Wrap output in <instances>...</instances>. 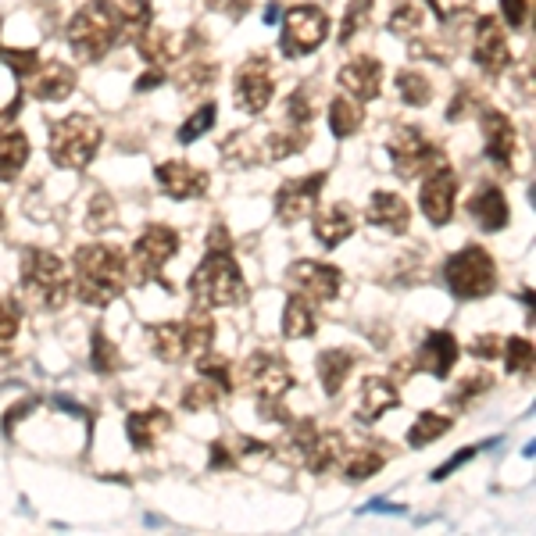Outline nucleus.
<instances>
[{
	"label": "nucleus",
	"mask_w": 536,
	"mask_h": 536,
	"mask_svg": "<svg viewBox=\"0 0 536 536\" xmlns=\"http://www.w3.org/2000/svg\"><path fill=\"white\" fill-rule=\"evenodd\" d=\"M168 429H172V415L161 411V408L133 411V415L126 419V436H129V444H133L136 451H151Z\"/></svg>",
	"instance_id": "nucleus-26"
},
{
	"label": "nucleus",
	"mask_w": 536,
	"mask_h": 536,
	"mask_svg": "<svg viewBox=\"0 0 536 536\" xmlns=\"http://www.w3.org/2000/svg\"><path fill=\"white\" fill-rule=\"evenodd\" d=\"M222 390H218L215 383H208V379H201V383H193V386H186L183 390V411H211V408H218V401H222Z\"/></svg>",
	"instance_id": "nucleus-39"
},
{
	"label": "nucleus",
	"mask_w": 536,
	"mask_h": 536,
	"mask_svg": "<svg viewBox=\"0 0 536 536\" xmlns=\"http://www.w3.org/2000/svg\"><path fill=\"white\" fill-rule=\"evenodd\" d=\"M283 333L290 336V340H308V336H315V308H311L308 297L290 294V301H286V308H283Z\"/></svg>",
	"instance_id": "nucleus-33"
},
{
	"label": "nucleus",
	"mask_w": 536,
	"mask_h": 536,
	"mask_svg": "<svg viewBox=\"0 0 536 536\" xmlns=\"http://www.w3.org/2000/svg\"><path fill=\"white\" fill-rule=\"evenodd\" d=\"M472 61L483 68L486 76H501L511 61L508 40H504V29L497 26L494 18H479L476 22V43H472Z\"/></svg>",
	"instance_id": "nucleus-18"
},
{
	"label": "nucleus",
	"mask_w": 536,
	"mask_h": 536,
	"mask_svg": "<svg viewBox=\"0 0 536 536\" xmlns=\"http://www.w3.org/2000/svg\"><path fill=\"white\" fill-rule=\"evenodd\" d=\"M326 186V172H311L301 179H286L276 193V218L283 226H294L301 218H308L319 204V193Z\"/></svg>",
	"instance_id": "nucleus-13"
},
{
	"label": "nucleus",
	"mask_w": 536,
	"mask_h": 536,
	"mask_svg": "<svg viewBox=\"0 0 536 536\" xmlns=\"http://www.w3.org/2000/svg\"><path fill=\"white\" fill-rule=\"evenodd\" d=\"M18 326H22V311H18L15 297H0V354H8L15 344Z\"/></svg>",
	"instance_id": "nucleus-42"
},
{
	"label": "nucleus",
	"mask_w": 536,
	"mask_h": 536,
	"mask_svg": "<svg viewBox=\"0 0 536 536\" xmlns=\"http://www.w3.org/2000/svg\"><path fill=\"white\" fill-rule=\"evenodd\" d=\"M419 204H422V211H426V218L433 222V226H444V222H451L454 204H458V176H454L451 168L440 165V168H433L426 179H422Z\"/></svg>",
	"instance_id": "nucleus-15"
},
{
	"label": "nucleus",
	"mask_w": 536,
	"mask_h": 536,
	"mask_svg": "<svg viewBox=\"0 0 536 536\" xmlns=\"http://www.w3.org/2000/svg\"><path fill=\"white\" fill-rule=\"evenodd\" d=\"M208 465H211V469H233V465H236L233 447L222 444V440H215V444H211V461H208Z\"/></svg>",
	"instance_id": "nucleus-49"
},
{
	"label": "nucleus",
	"mask_w": 536,
	"mask_h": 536,
	"mask_svg": "<svg viewBox=\"0 0 536 536\" xmlns=\"http://www.w3.org/2000/svg\"><path fill=\"white\" fill-rule=\"evenodd\" d=\"M472 354H476V358H486V361H494L497 354H501V340H497L494 333L490 336H483V340H476V344L469 347Z\"/></svg>",
	"instance_id": "nucleus-50"
},
{
	"label": "nucleus",
	"mask_w": 536,
	"mask_h": 536,
	"mask_svg": "<svg viewBox=\"0 0 536 536\" xmlns=\"http://www.w3.org/2000/svg\"><path fill=\"white\" fill-rule=\"evenodd\" d=\"M129 276V261L111 243H86L72 258V290L83 304H111L122 297Z\"/></svg>",
	"instance_id": "nucleus-2"
},
{
	"label": "nucleus",
	"mask_w": 536,
	"mask_h": 536,
	"mask_svg": "<svg viewBox=\"0 0 536 536\" xmlns=\"http://www.w3.org/2000/svg\"><path fill=\"white\" fill-rule=\"evenodd\" d=\"M33 408H36V401H33V397H26L22 404H15L11 411H4V433H8V429H15V422L22 419L26 411H33Z\"/></svg>",
	"instance_id": "nucleus-52"
},
{
	"label": "nucleus",
	"mask_w": 536,
	"mask_h": 536,
	"mask_svg": "<svg viewBox=\"0 0 536 536\" xmlns=\"http://www.w3.org/2000/svg\"><path fill=\"white\" fill-rule=\"evenodd\" d=\"M469 108H472V90H461L458 97H454V108L447 111V118H451V122H458L461 115H469Z\"/></svg>",
	"instance_id": "nucleus-53"
},
{
	"label": "nucleus",
	"mask_w": 536,
	"mask_h": 536,
	"mask_svg": "<svg viewBox=\"0 0 536 536\" xmlns=\"http://www.w3.org/2000/svg\"><path fill=\"white\" fill-rule=\"evenodd\" d=\"M465 211H469V218L483 229V233H501V229L508 226V215H511L508 197L501 193V186H479L469 201H465Z\"/></svg>",
	"instance_id": "nucleus-21"
},
{
	"label": "nucleus",
	"mask_w": 536,
	"mask_h": 536,
	"mask_svg": "<svg viewBox=\"0 0 536 536\" xmlns=\"http://www.w3.org/2000/svg\"><path fill=\"white\" fill-rule=\"evenodd\" d=\"M215 72H218V68L208 65V61H193V65L179 68L176 83H179V90L190 93V97H193V93H204L211 83H215Z\"/></svg>",
	"instance_id": "nucleus-38"
},
{
	"label": "nucleus",
	"mask_w": 536,
	"mask_h": 536,
	"mask_svg": "<svg viewBox=\"0 0 536 536\" xmlns=\"http://www.w3.org/2000/svg\"><path fill=\"white\" fill-rule=\"evenodd\" d=\"M22 294L40 311L65 308L68 294H72V276H68L65 261L40 247L22 254Z\"/></svg>",
	"instance_id": "nucleus-5"
},
{
	"label": "nucleus",
	"mask_w": 536,
	"mask_h": 536,
	"mask_svg": "<svg viewBox=\"0 0 536 536\" xmlns=\"http://www.w3.org/2000/svg\"><path fill=\"white\" fill-rule=\"evenodd\" d=\"M76 90V72L65 61H43L33 68V97L40 101H65Z\"/></svg>",
	"instance_id": "nucleus-25"
},
{
	"label": "nucleus",
	"mask_w": 536,
	"mask_h": 536,
	"mask_svg": "<svg viewBox=\"0 0 536 536\" xmlns=\"http://www.w3.org/2000/svg\"><path fill=\"white\" fill-rule=\"evenodd\" d=\"M190 297L201 308H240L251 297L247 279L233 258V243H229L226 229H215V236H211L208 254L190 276Z\"/></svg>",
	"instance_id": "nucleus-1"
},
{
	"label": "nucleus",
	"mask_w": 536,
	"mask_h": 536,
	"mask_svg": "<svg viewBox=\"0 0 536 536\" xmlns=\"http://www.w3.org/2000/svg\"><path fill=\"white\" fill-rule=\"evenodd\" d=\"M454 419H447V415H436V411H422L419 419H415V426L408 429V444L411 447H426L433 444V440H440L444 433H451Z\"/></svg>",
	"instance_id": "nucleus-35"
},
{
	"label": "nucleus",
	"mask_w": 536,
	"mask_h": 536,
	"mask_svg": "<svg viewBox=\"0 0 536 536\" xmlns=\"http://www.w3.org/2000/svg\"><path fill=\"white\" fill-rule=\"evenodd\" d=\"M4 65L11 68V76L15 79H29L36 68V51H8L4 54Z\"/></svg>",
	"instance_id": "nucleus-46"
},
{
	"label": "nucleus",
	"mask_w": 536,
	"mask_h": 536,
	"mask_svg": "<svg viewBox=\"0 0 536 536\" xmlns=\"http://www.w3.org/2000/svg\"><path fill=\"white\" fill-rule=\"evenodd\" d=\"M479 126H483L486 158L501 168H511V161L519 154V133L511 126V118L497 108H486L483 115H479Z\"/></svg>",
	"instance_id": "nucleus-17"
},
{
	"label": "nucleus",
	"mask_w": 536,
	"mask_h": 536,
	"mask_svg": "<svg viewBox=\"0 0 536 536\" xmlns=\"http://www.w3.org/2000/svg\"><path fill=\"white\" fill-rule=\"evenodd\" d=\"M354 365H358V354L347 351V347H329L315 358V369H319V383L329 397H336L344 390V383L351 379Z\"/></svg>",
	"instance_id": "nucleus-27"
},
{
	"label": "nucleus",
	"mask_w": 536,
	"mask_h": 536,
	"mask_svg": "<svg viewBox=\"0 0 536 536\" xmlns=\"http://www.w3.org/2000/svg\"><path fill=\"white\" fill-rule=\"evenodd\" d=\"M386 444H361V447H347L344 458H340V472H344L347 483H365L369 476H376L386 465L390 451H383Z\"/></svg>",
	"instance_id": "nucleus-28"
},
{
	"label": "nucleus",
	"mask_w": 536,
	"mask_h": 536,
	"mask_svg": "<svg viewBox=\"0 0 536 536\" xmlns=\"http://www.w3.org/2000/svg\"><path fill=\"white\" fill-rule=\"evenodd\" d=\"M136 43H140V54L147 61H154V65H165V61H176L179 51H183V40H179L176 33H165V29H158L151 22V26L143 29L140 36H136Z\"/></svg>",
	"instance_id": "nucleus-31"
},
{
	"label": "nucleus",
	"mask_w": 536,
	"mask_h": 536,
	"mask_svg": "<svg viewBox=\"0 0 536 536\" xmlns=\"http://www.w3.org/2000/svg\"><path fill=\"white\" fill-rule=\"evenodd\" d=\"M68 47L79 61H101L122 36V4L115 0H90L65 26Z\"/></svg>",
	"instance_id": "nucleus-3"
},
{
	"label": "nucleus",
	"mask_w": 536,
	"mask_h": 536,
	"mask_svg": "<svg viewBox=\"0 0 536 536\" xmlns=\"http://www.w3.org/2000/svg\"><path fill=\"white\" fill-rule=\"evenodd\" d=\"M90 365L93 372H101V376H111V372L122 369V351L115 347L104 329H93V340H90Z\"/></svg>",
	"instance_id": "nucleus-34"
},
{
	"label": "nucleus",
	"mask_w": 536,
	"mask_h": 536,
	"mask_svg": "<svg viewBox=\"0 0 536 536\" xmlns=\"http://www.w3.org/2000/svg\"><path fill=\"white\" fill-rule=\"evenodd\" d=\"M476 451H479V447H469V451H458V454H454L451 461H444V465H440V469H433V479H447V476H451L454 469H461V465H465V461H469V458H472V454H476Z\"/></svg>",
	"instance_id": "nucleus-51"
},
{
	"label": "nucleus",
	"mask_w": 536,
	"mask_h": 536,
	"mask_svg": "<svg viewBox=\"0 0 536 536\" xmlns=\"http://www.w3.org/2000/svg\"><path fill=\"white\" fill-rule=\"evenodd\" d=\"M376 229H386V233L394 236H404L411 229V208L404 201L401 193H390V190H376L369 201V211H365Z\"/></svg>",
	"instance_id": "nucleus-22"
},
{
	"label": "nucleus",
	"mask_w": 536,
	"mask_h": 536,
	"mask_svg": "<svg viewBox=\"0 0 536 536\" xmlns=\"http://www.w3.org/2000/svg\"><path fill=\"white\" fill-rule=\"evenodd\" d=\"M197 372H201V379H208V383H215L222 394H229L233 390V361H226V358H218V354H201L197 358Z\"/></svg>",
	"instance_id": "nucleus-37"
},
{
	"label": "nucleus",
	"mask_w": 536,
	"mask_h": 536,
	"mask_svg": "<svg viewBox=\"0 0 536 536\" xmlns=\"http://www.w3.org/2000/svg\"><path fill=\"white\" fill-rule=\"evenodd\" d=\"M0 229H4V211H0Z\"/></svg>",
	"instance_id": "nucleus-55"
},
{
	"label": "nucleus",
	"mask_w": 536,
	"mask_h": 536,
	"mask_svg": "<svg viewBox=\"0 0 536 536\" xmlns=\"http://www.w3.org/2000/svg\"><path fill=\"white\" fill-rule=\"evenodd\" d=\"M151 333V351L158 354L168 365H179V361L201 358L215 344V319L208 315V308L193 304V311L183 322H158V326L147 329Z\"/></svg>",
	"instance_id": "nucleus-4"
},
{
	"label": "nucleus",
	"mask_w": 536,
	"mask_h": 536,
	"mask_svg": "<svg viewBox=\"0 0 536 536\" xmlns=\"http://www.w3.org/2000/svg\"><path fill=\"white\" fill-rule=\"evenodd\" d=\"M86 226L93 229V233H104V229L115 226V201H111L108 193H97L90 201V218H86Z\"/></svg>",
	"instance_id": "nucleus-45"
},
{
	"label": "nucleus",
	"mask_w": 536,
	"mask_h": 536,
	"mask_svg": "<svg viewBox=\"0 0 536 536\" xmlns=\"http://www.w3.org/2000/svg\"><path fill=\"white\" fill-rule=\"evenodd\" d=\"M490 390H494V379L486 376V372H476V376L461 379V383L454 386L451 404H454V408H469L472 401H479V397L490 394Z\"/></svg>",
	"instance_id": "nucleus-40"
},
{
	"label": "nucleus",
	"mask_w": 536,
	"mask_h": 536,
	"mask_svg": "<svg viewBox=\"0 0 536 536\" xmlns=\"http://www.w3.org/2000/svg\"><path fill=\"white\" fill-rule=\"evenodd\" d=\"M401 404V394H397V386L390 379H379V376H369L361 383L358 390V404H354V415L361 422H379L386 411H394Z\"/></svg>",
	"instance_id": "nucleus-23"
},
{
	"label": "nucleus",
	"mask_w": 536,
	"mask_h": 536,
	"mask_svg": "<svg viewBox=\"0 0 536 536\" xmlns=\"http://www.w3.org/2000/svg\"><path fill=\"white\" fill-rule=\"evenodd\" d=\"M215 118H218V108L215 104H201V108L193 111L190 118H186L183 126H179V143H193V140H201L204 133H208L211 126H215Z\"/></svg>",
	"instance_id": "nucleus-41"
},
{
	"label": "nucleus",
	"mask_w": 536,
	"mask_h": 536,
	"mask_svg": "<svg viewBox=\"0 0 536 536\" xmlns=\"http://www.w3.org/2000/svg\"><path fill=\"white\" fill-rule=\"evenodd\" d=\"M504 365H508V372H533V344L522 336L504 340Z\"/></svg>",
	"instance_id": "nucleus-43"
},
{
	"label": "nucleus",
	"mask_w": 536,
	"mask_h": 536,
	"mask_svg": "<svg viewBox=\"0 0 536 536\" xmlns=\"http://www.w3.org/2000/svg\"><path fill=\"white\" fill-rule=\"evenodd\" d=\"M290 283H294L297 294L308 297L311 304H329L340 297L344 272L336 265H322V261H297V265H290Z\"/></svg>",
	"instance_id": "nucleus-14"
},
{
	"label": "nucleus",
	"mask_w": 536,
	"mask_h": 536,
	"mask_svg": "<svg viewBox=\"0 0 536 536\" xmlns=\"http://www.w3.org/2000/svg\"><path fill=\"white\" fill-rule=\"evenodd\" d=\"M326 36H329V15L319 8V4H297V8L286 11V26H283L286 58L311 54L315 47H322Z\"/></svg>",
	"instance_id": "nucleus-9"
},
{
	"label": "nucleus",
	"mask_w": 536,
	"mask_h": 536,
	"mask_svg": "<svg viewBox=\"0 0 536 536\" xmlns=\"http://www.w3.org/2000/svg\"><path fill=\"white\" fill-rule=\"evenodd\" d=\"M236 108L247 111V115H261V111L272 104V97H276V68H272V61L268 58H247L240 65V72H236Z\"/></svg>",
	"instance_id": "nucleus-11"
},
{
	"label": "nucleus",
	"mask_w": 536,
	"mask_h": 536,
	"mask_svg": "<svg viewBox=\"0 0 536 536\" xmlns=\"http://www.w3.org/2000/svg\"><path fill=\"white\" fill-rule=\"evenodd\" d=\"M397 93H401V101L408 108H426L429 97H433V83L422 72H415V68H404L401 76H397Z\"/></svg>",
	"instance_id": "nucleus-36"
},
{
	"label": "nucleus",
	"mask_w": 536,
	"mask_h": 536,
	"mask_svg": "<svg viewBox=\"0 0 536 536\" xmlns=\"http://www.w3.org/2000/svg\"><path fill=\"white\" fill-rule=\"evenodd\" d=\"M433 11H436V4H433V8H426L422 0H408V4H401V8L390 15V33L401 36V40H408V43L422 40L426 26L433 22V18H429ZM436 15H440V11H436Z\"/></svg>",
	"instance_id": "nucleus-29"
},
{
	"label": "nucleus",
	"mask_w": 536,
	"mask_h": 536,
	"mask_svg": "<svg viewBox=\"0 0 536 536\" xmlns=\"http://www.w3.org/2000/svg\"><path fill=\"white\" fill-rule=\"evenodd\" d=\"M179 254V233L168 226H147L133 243V272L140 283L161 279V268Z\"/></svg>",
	"instance_id": "nucleus-12"
},
{
	"label": "nucleus",
	"mask_w": 536,
	"mask_h": 536,
	"mask_svg": "<svg viewBox=\"0 0 536 536\" xmlns=\"http://www.w3.org/2000/svg\"><path fill=\"white\" fill-rule=\"evenodd\" d=\"M340 86L351 93L354 101H372L383 90V61L369 58V54H358L340 68Z\"/></svg>",
	"instance_id": "nucleus-20"
},
{
	"label": "nucleus",
	"mask_w": 536,
	"mask_h": 536,
	"mask_svg": "<svg viewBox=\"0 0 536 536\" xmlns=\"http://www.w3.org/2000/svg\"><path fill=\"white\" fill-rule=\"evenodd\" d=\"M365 126V108L354 97H333L329 101V133L336 140H347Z\"/></svg>",
	"instance_id": "nucleus-32"
},
{
	"label": "nucleus",
	"mask_w": 536,
	"mask_h": 536,
	"mask_svg": "<svg viewBox=\"0 0 536 536\" xmlns=\"http://www.w3.org/2000/svg\"><path fill=\"white\" fill-rule=\"evenodd\" d=\"M208 8L218 11V15H229V18H243L251 11V0H208Z\"/></svg>",
	"instance_id": "nucleus-48"
},
{
	"label": "nucleus",
	"mask_w": 536,
	"mask_h": 536,
	"mask_svg": "<svg viewBox=\"0 0 536 536\" xmlns=\"http://www.w3.org/2000/svg\"><path fill=\"white\" fill-rule=\"evenodd\" d=\"M29 161V140L22 129L0 133V183H15Z\"/></svg>",
	"instance_id": "nucleus-30"
},
{
	"label": "nucleus",
	"mask_w": 536,
	"mask_h": 536,
	"mask_svg": "<svg viewBox=\"0 0 536 536\" xmlns=\"http://www.w3.org/2000/svg\"><path fill=\"white\" fill-rule=\"evenodd\" d=\"M240 386L247 394H258V397H283L290 386H297V376L279 354L258 351L243 361Z\"/></svg>",
	"instance_id": "nucleus-10"
},
{
	"label": "nucleus",
	"mask_w": 536,
	"mask_h": 536,
	"mask_svg": "<svg viewBox=\"0 0 536 536\" xmlns=\"http://www.w3.org/2000/svg\"><path fill=\"white\" fill-rule=\"evenodd\" d=\"M386 151H390V161H394L401 179L429 176L433 168L444 165V151H440L419 126L397 129V133L390 136V143H386Z\"/></svg>",
	"instance_id": "nucleus-8"
},
{
	"label": "nucleus",
	"mask_w": 536,
	"mask_h": 536,
	"mask_svg": "<svg viewBox=\"0 0 536 536\" xmlns=\"http://www.w3.org/2000/svg\"><path fill=\"white\" fill-rule=\"evenodd\" d=\"M444 279L458 301H483L497 290V261L479 243H465L444 261Z\"/></svg>",
	"instance_id": "nucleus-6"
},
{
	"label": "nucleus",
	"mask_w": 536,
	"mask_h": 536,
	"mask_svg": "<svg viewBox=\"0 0 536 536\" xmlns=\"http://www.w3.org/2000/svg\"><path fill=\"white\" fill-rule=\"evenodd\" d=\"M315 104H311V86H301L297 93H290V101H286V122H294V126H308L311 118H315Z\"/></svg>",
	"instance_id": "nucleus-44"
},
{
	"label": "nucleus",
	"mask_w": 536,
	"mask_h": 536,
	"mask_svg": "<svg viewBox=\"0 0 536 536\" xmlns=\"http://www.w3.org/2000/svg\"><path fill=\"white\" fill-rule=\"evenodd\" d=\"M458 354H461V347H458V340H454V333L433 329L419 344V351H415V369L429 372V376H436V379H447L454 369V361H458Z\"/></svg>",
	"instance_id": "nucleus-19"
},
{
	"label": "nucleus",
	"mask_w": 536,
	"mask_h": 536,
	"mask_svg": "<svg viewBox=\"0 0 536 536\" xmlns=\"http://www.w3.org/2000/svg\"><path fill=\"white\" fill-rule=\"evenodd\" d=\"M147 86H161V68H154V72H143V79L136 83V90H147Z\"/></svg>",
	"instance_id": "nucleus-54"
},
{
	"label": "nucleus",
	"mask_w": 536,
	"mask_h": 536,
	"mask_svg": "<svg viewBox=\"0 0 536 536\" xmlns=\"http://www.w3.org/2000/svg\"><path fill=\"white\" fill-rule=\"evenodd\" d=\"M501 15L511 29H522L529 22V0H501Z\"/></svg>",
	"instance_id": "nucleus-47"
},
{
	"label": "nucleus",
	"mask_w": 536,
	"mask_h": 536,
	"mask_svg": "<svg viewBox=\"0 0 536 536\" xmlns=\"http://www.w3.org/2000/svg\"><path fill=\"white\" fill-rule=\"evenodd\" d=\"M101 151V126L90 115H68L51 126V161L61 168H86Z\"/></svg>",
	"instance_id": "nucleus-7"
},
{
	"label": "nucleus",
	"mask_w": 536,
	"mask_h": 536,
	"mask_svg": "<svg viewBox=\"0 0 536 536\" xmlns=\"http://www.w3.org/2000/svg\"><path fill=\"white\" fill-rule=\"evenodd\" d=\"M154 179L158 186L168 193V197H176V201H193V197H204L208 193V172L190 161H161L154 168Z\"/></svg>",
	"instance_id": "nucleus-16"
},
{
	"label": "nucleus",
	"mask_w": 536,
	"mask_h": 536,
	"mask_svg": "<svg viewBox=\"0 0 536 536\" xmlns=\"http://www.w3.org/2000/svg\"><path fill=\"white\" fill-rule=\"evenodd\" d=\"M354 229H358V211L347 201H336L333 208L315 215V240L322 247H340L347 236H354Z\"/></svg>",
	"instance_id": "nucleus-24"
}]
</instances>
